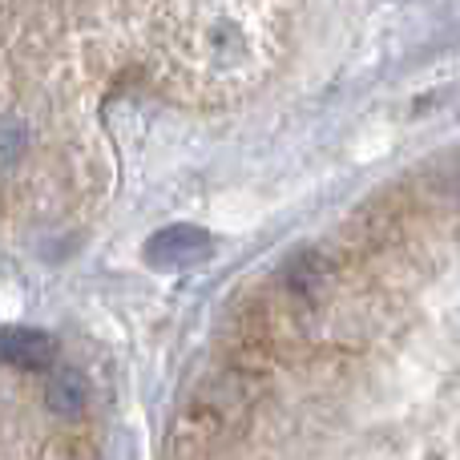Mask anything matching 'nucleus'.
Masks as SVG:
<instances>
[{"label":"nucleus","mask_w":460,"mask_h":460,"mask_svg":"<svg viewBox=\"0 0 460 460\" xmlns=\"http://www.w3.org/2000/svg\"><path fill=\"white\" fill-rule=\"evenodd\" d=\"M210 259V234L202 226H166L146 243V262L158 270H186L194 262Z\"/></svg>","instance_id":"obj_1"},{"label":"nucleus","mask_w":460,"mask_h":460,"mask_svg":"<svg viewBox=\"0 0 460 460\" xmlns=\"http://www.w3.org/2000/svg\"><path fill=\"white\" fill-rule=\"evenodd\" d=\"M89 400V384L77 367H61V372L49 376L45 384V404L53 408L57 416H77Z\"/></svg>","instance_id":"obj_3"},{"label":"nucleus","mask_w":460,"mask_h":460,"mask_svg":"<svg viewBox=\"0 0 460 460\" xmlns=\"http://www.w3.org/2000/svg\"><path fill=\"white\" fill-rule=\"evenodd\" d=\"M4 359L21 372H45L57 359V343L49 332H37V327H8L4 332Z\"/></svg>","instance_id":"obj_2"}]
</instances>
